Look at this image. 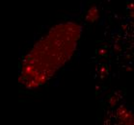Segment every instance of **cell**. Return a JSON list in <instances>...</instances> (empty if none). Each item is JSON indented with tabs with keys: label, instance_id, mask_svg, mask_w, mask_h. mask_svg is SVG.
Segmentation results:
<instances>
[{
	"label": "cell",
	"instance_id": "obj_1",
	"mask_svg": "<svg viewBox=\"0 0 134 125\" xmlns=\"http://www.w3.org/2000/svg\"><path fill=\"white\" fill-rule=\"evenodd\" d=\"M83 29L80 21L69 19L55 22L38 35L19 59V87L37 91L57 76L75 56Z\"/></svg>",
	"mask_w": 134,
	"mask_h": 125
}]
</instances>
